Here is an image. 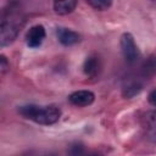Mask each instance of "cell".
Masks as SVG:
<instances>
[{
  "mask_svg": "<svg viewBox=\"0 0 156 156\" xmlns=\"http://www.w3.org/2000/svg\"><path fill=\"white\" fill-rule=\"evenodd\" d=\"M141 88L143 87H141L140 83H138V82H130V83H128L127 85L123 87L122 94L126 98H133L134 95H136V94H139L141 91Z\"/></svg>",
  "mask_w": 156,
  "mask_h": 156,
  "instance_id": "cell-9",
  "label": "cell"
},
{
  "mask_svg": "<svg viewBox=\"0 0 156 156\" xmlns=\"http://www.w3.org/2000/svg\"><path fill=\"white\" fill-rule=\"evenodd\" d=\"M155 95H156V91H155V89H154V90H151V93L149 94V102H150L152 106H155V105H156V101H155Z\"/></svg>",
  "mask_w": 156,
  "mask_h": 156,
  "instance_id": "cell-13",
  "label": "cell"
},
{
  "mask_svg": "<svg viewBox=\"0 0 156 156\" xmlns=\"http://www.w3.org/2000/svg\"><path fill=\"white\" fill-rule=\"evenodd\" d=\"M18 112L24 118L43 126L54 124L61 117V110L55 105H48V106L24 105L18 108Z\"/></svg>",
  "mask_w": 156,
  "mask_h": 156,
  "instance_id": "cell-1",
  "label": "cell"
},
{
  "mask_svg": "<svg viewBox=\"0 0 156 156\" xmlns=\"http://www.w3.org/2000/svg\"><path fill=\"white\" fill-rule=\"evenodd\" d=\"M77 6V1L73 0H62L54 2V10L58 15H68L71 13Z\"/></svg>",
  "mask_w": 156,
  "mask_h": 156,
  "instance_id": "cell-7",
  "label": "cell"
},
{
  "mask_svg": "<svg viewBox=\"0 0 156 156\" xmlns=\"http://www.w3.org/2000/svg\"><path fill=\"white\" fill-rule=\"evenodd\" d=\"M9 67H10V65H9L7 58L4 55H0V74H4L9 69Z\"/></svg>",
  "mask_w": 156,
  "mask_h": 156,
  "instance_id": "cell-12",
  "label": "cell"
},
{
  "mask_svg": "<svg viewBox=\"0 0 156 156\" xmlns=\"http://www.w3.org/2000/svg\"><path fill=\"white\" fill-rule=\"evenodd\" d=\"M88 156H101L100 154H96V152H94V154H90V155H88Z\"/></svg>",
  "mask_w": 156,
  "mask_h": 156,
  "instance_id": "cell-14",
  "label": "cell"
},
{
  "mask_svg": "<svg viewBox=\"0 0 156 156\" xmlns=\"http://www.w3.org/2000/svg\"><path fill=\"white\" fill-rule=\"evenodd\" d=\"M94 99H95V95L90 90H77L68 96V100L72 105L80 106V107L93 104Z\"/></svg>",
  "mask_w": 156,
  "mask_h": 156,
  "instance_id": "cell-5",
  "label": "cell"
},
{
  "mask_svg": "<svg viewBox=\"0 0 156 156\" xmlns=\"http://www.w3.org/2000/svg\"><path fill=\"white\" fill-rule=\"evenodd\" d=\"M88 4L95 10H106L107 7L111 6V1H106V0H89Z\"/></svg>",
  "mask_w": 156,
  "mask_h": 156,
  "instance_id": "cell-11",
  "label": "cell"
},
{
  "mask_svg": "<svg viewBox=\"0 0 156 156\" xmlns=\"http://www.w3.org/2000/svg\"><path fill=\"white\" fill-rule=\"evenodd\" d=\"M119 43H121V50H122L124 58L130 63L138 61V58L140 57V52H139V49H138L132 34L123 33Z\"/></svg>",
  "mask_w": 156,
  "mask_h": 156,
  "instance_id": "cell-3",
  "label": "cell"
},
{
  "mask_svg": "<svg viewBox=\"0 0 156 156\" xmlns=\"http://www.w3.org/2000/svg\"><path fill=\"white\" fill-rule=\"evenodd\" d=\"M56 35H57L58 41L65 46L74 45L80 39V37L77 32H74L72 29H68V28H65V27H58L57 30H56Z\"/></svg>",
  "mask_w": 156,
  "mask_h": 156,
  "instance_id": "cell-6",
  "label": "cell"
},
{
  "mask_svg": "<svg viewBox=\"0 0 156 156\" xmlns=\"http://www.w3.org/2000/svg\"><path fill=\"white\" fill-rule=\"evenodd\" d=\"M22 17L18 13L9 12L0 18V46L7 45L17 37L22 26Z\"/></svg>",
  "mask_w": 156,
  "mask_h": 156,
  "instance_id": "cell-2",
  "label": "cell"
},
{
  "mask_svg": "<svg viewBox=\"0 0 156 156\" xmlns=\"http://www.w3.org/2000/svg\"><path fill=\"white\" fill-rule=\"evenodd\" d=\"M68 156H85V149L82 144H73L68 150Z\"/></svg>",
  "mask_w": 156,
  "mask_h": 156,
  "instance_id": "cell-10",
  "label": "cell"
},
{
  "mask_svg": "<svg viewBox=\"0 0 156 156\" xmlns=\"http://www.w3.org/2000/svg\"><path fill=\"white\" fill-rule=\"evenodd\" d=\"M100 68V63H99V58L95 56H89L87 57V60L83 63V71L87 76L89 77H94L98 74Z\"/></svg>",
  "mask_w": 156,
  "mask_h": 156,
  "instance_id": "cell-8",
  "label": "cell"
},
{
  "mask_svg": "<svg viewBox=\"0 0 156 156\" xmlns=\"http://www.w3.org/2000/svg\"><path fill=\"white\" fill-rule=\"evenodd\" d=\"M45 38V28L41 24L33 26L26 34V43L29 48H38Z\"/></svg>",
  "mask_w": 156,
  "mask_h": 156,
  "instance_id": "cell-4",
  "label": "cell"
}]
</instances>
